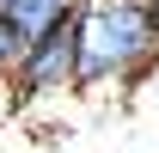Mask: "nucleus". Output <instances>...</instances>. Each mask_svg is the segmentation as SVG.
I'll return each instance as SVG.
<instances>
[{
  "label": "nucleus",
  "mask_w": 159,
  "mask_h": 153,
  "mask_svg": "<svg viewBox=\"0 0 159 153\" xmlns=\"http://www.w3.org/2000/svg\"><path fill=\"white\" fill-rule=\"evenodd\" d=\"M25 55H31V43L12 31V19H6V12H0V80H19Z\"/></svg>",
  "instance_id": "4"
},
{
  "label": "nucleus",
  "mask_w": 159,
  "mask_h": 153,
  "mask_svg": "<svg viewBox=\"0 0 159 153\" xmlns=\"http://www.w3.org/2000/svg\"><path fill=\"white\" fill-rule=\"evenodd\" d=\"M86 12V6H80ZM19 98H37V92H67V86H80V19H67L55 31V37H43L31 55H25L19 67Z\"/></svg>",
  "instance_id": "2"
},
{
  "label": "nucleus",
  "mask_w": 159,
  "mask_h": 153,
  "mask_svg": "<svg viewBox=\"0 0 159 153\" xmlns=\"http://www.w3.org/2000/svg\"><path fill=\"white\" fill-rule=\"evenodd\" d=\"M80 6H86V0H0V12L12 19V31H19L31 49H37L43 37H55L67 19H80Z\"/></svg>",
  "instance_id": "3"
},
{
  "label": "nucleus",
  "mask_w": 159,
  "mask_h": 153,
  "mask_svg": "<svg viewBox=\"0 0 159 153\" xmlns=\"http://www.w3.org/2000/svg\"><path fill=\"white\" fill-rule=\"evenodd\" d=\"M153 61H159L153 0H86V12H80V86L141 80Z\"/></svg>",
  "instance_id": "1"
},
{
  "label": "nucleus",
  "mask_w": 159,
  "mask_h": 153,
  "mask_svg": "<svg viewBox=\"0 0 159 153\" xmlns=\"http://www.w3.org/2000/svg\"><path fill=\"white\" fill-rule=\"evenodd\" d=\"M153 6H159V0H153Z\"/></svg>",
  "instance_id": "5"
}]
</instances>
